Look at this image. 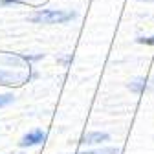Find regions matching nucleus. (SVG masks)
<instances>
[{
    "mask_svg": "<svg viewBox=\"0 0 154 154\" xmlns=\"http://www.w3.org/2000/svg\"><path fill=\"white\" fill-rule=\"evenodd\" d=\"M77 15L73 11L66 9H41L35 15H31V22L35 24H64L68 20H73Z\"/></svg>",
    "mask_w": 154,
    "mask_h": 154,
    "instance_id": "nucleus-1",
    "label": "nucleus"
},
{
    "mask_svg": "<svg viewBox=\"0 0 154 154\" xmlns=\"http://www.w3.org/2000/svg\"><path fill=\"white\" fill-rule=\"evenodd\" d=\"M44 140H46V134L42 130H33V132L26 134V136L20 140V147H33V145L42 143Z\"/></svg>",
    "mask_w": 154,
    "mask_h": 154,
    "instance_id": "nucleus-2",
    "label": "nucleus"
},
{
    "mask_svg": "<svg viewBox=\"0 0 154 154\" xmlns=\"http://www.w3.org/2000/svg\"><path fill=\"white\" fill-rule=\"evenodd\" d=\"M108 140H110V136L106 132H90V134H85L79 143H83V145H97V143H105Z\"/></svg>",
    "mask_w": 154,
    "mask_h": 154,
    "instance_id": "nucleus-3",
    "label": "nucleus"
},
{
    "mask_svg": "<svg viewBox=\"0 0 154 154\" xmlns=\"http://www.w3.org/2000/svg\"><path fill=\"white\" fill-rule=\"evenodd\" d=\"M26 81L24 75H18V73H13V72H6V70H0V85H22Z\"/></svg>",
    "mask_w": 154,
    "mask_h": 154,
    "instance_id": "nucleus-4",
    "label": "nucleus"
},
{
    "mask_svg": "<svg viewBox=\"0 0 154 154\" xmlns=\"http://www.w3.org/2000/svg\"><path fill=\"white\" fill-rule=\"evenodd\" d=\"M145 86H147V81H143V79H136V81H132V83L128 85V88H130L132 92H143Z\"/></svg>",
    "mask_w": 154,
    "mask_h": 154,
    "instance_id": "nucleus-5",
    "label": "nucleus"
},
{
    "mask_svg": "<svg viewBox=\"0 0 154 154\" xmlns=\"http://www.w3.org/2000/svg\"><path fill=\"white\" fill-rule=\"evenodd\" d=\"M79 154H119V149L106 147V149H101V150H88V152H79Z\"/></svg>",
    "mask_w": 154,
    "mask_h": 154,
    "instance_id": "nucleus-6",
    "label": "nucleus"
},
{
    "mask_svg": "<svg viewBox=\"0 0 154 154\" xmlns=\"http://www.w3.org/2000/svg\"><path fill=\"white\" fill-rule=\"evenodd\" d=\"M11 101H13V95H11V94H4V95H0V108L6 106V105H9Z\"/></svg>",
    "mask_w": 154,
    "mask_h": 154,
    "instance_id": "nucleus-7",
    "label": "nucleus"
},
{
    "mask_svg": "<svg viewBox=\"0 0 154 154\" xmlns=\"http://www.w3.org/2000/svg\"><path fill=\"white\" fill-rule=\"evenodd\" d=\"M140 44H149V46H154V35L152 37H140L138 38Z\"/></svg>",
    "mask_w": 154,
    "mask_h": 154,
    "instance_id": "nucleus-8",
    "label": "nucleus"
},
{
    "mask_svg": "<svg viewBox=\"0 0 154 154\" xmlns=\"http://www.w3.org/2000/svg\"><path fill=\"white\" fill-rule=\"evenodd\" d=\"M22 0H0V6H6V4H20Z\"/></svg>",
    "mask_w": 154,
    "mask_h": 154,
    "instance_id": "nucleus-9",
    "label": "nucleus"
},
{
    "mask_svg": "<svg viewBox=\"0 0 154 154\" xmlns=\"http://www.w3.org/2000/svg\"><path fill=\"white\" fill-rule=\"evenodd\" d=\"M140 2H154V0H140Z\"/></svg>",
    "mask_w": 154,
    "mask_h": 154,
    "instance_id": "nucleus-10",
    "label": "nucleus"
}]
</instances>
